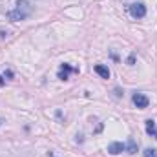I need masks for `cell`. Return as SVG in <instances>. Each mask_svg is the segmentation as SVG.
<instances>
[{
    "label": "cell",
    "mask_w": 157,
    "mask_h": 157,
    "mask_svg": "<svg viewBox=\"0 0 157 157\" xmlns=\"http://www.w3.org/2000/svg\"><path fill=\"white\" fill-rule=\"evenodd\" d=\"M31 13H33V6L28 0H18L15 9L7 13V18L13 22H18V20H26L28 17H31Z\"/></svg>",
    "instance_id": "6da1fadb"
},
{
    "label": "cell",
    "mask_w": 157,
    "mask_h": 157,
    "mask_svg": "<svg viewBox=\"0 0 157 157\" xmlns=\"http://www.w3.org/2000/svg\"><path fill=\"white\" fill-rule=\"evenodd\" d=\"M130 15H132L133 18H143V17L146 15V6H144L143 2H133V4L130 6Z\"/></svg>",
    "instance_id": "7a4b0ae2"
},
{
    "label": "cell",
    "mask_w": 157,
    "mask_h": 157,
    "mask_svg": "<svg viewBox=\"0 0 157 157\" xmlns=\"http://www.w3.org/2000/svg\"><path fill=\"white\" fill-rule=\"evenodd\" d=\"M132 102H133L137 108L144 110V108H148V104H150V99H148L144 93H133V97H132Z\"/></svg>",
    "instance_id": "3957f363"
},
{
    "label": "cell",
    "mask_w": 157,
    "mask_h": 157,
    "mask_svg": "<svg viewBox=\"0 0 157 157\" xmlns=\"http://www.w3.org/2000/svg\"><path fill=\"white\" fill-rule=\"evenodd\" d=\"M108 152L112 155H117V154L126 152V143H110L108 144Z\"/></svg>",
    "instance_id": "277c9868"
},
{
    "label": "cell",
    "mask_w": 157,
    "mask_h": 157,
    "mask_svg": "<svg viewBox=\"0 0 157 157\" xmlns=\"http://www.w3.org/2000/svg\"><path fill=\"white\" fill-rule=\"evenodd\" d=\"M70 71H78L77 68H71L70 64H62L60 66V71H59V78L60 80H68V73Z\"/></svg>",
    "instance_id": "5b68a950"
},
{
    "label": "cell",
    "mask_w": 157,
    "mask_h": 157,
    "mask_svg": "<svg viewBox=\"0 0 157 157\" xmlns=\"http://www.w3.org/2000/svg\"><path fill=\"white\" fill-rule=\"evenodd\" d=\"M95 73H99L102 78H110V70L106 66H102V64H97L95 66Z\"/></svg>",
    "instance_id": "8992f818"
},
{
    "label": "cell",
    "mask_w": 157,
    "mask_h": 157,
    "mask_svg": "<svg viewBox=\"0 0 157 157\" xmlns=\"http://www.w3.org/2000/svg\"><path fill=\"white\" fill-rule=\"evenodd\" d=\"M146 132H148V135H154V137L157 139V126H155V122H154L152 119L146 121Z\"/></svg>",
    "instance_id": "52a82bcc"
},
{
    "label": "cell",
    "mask_w": 157,
    "mask_h": 157,
    "mask_svg": "<svg viewBox=\"0 0 157 157\" xmlns=\"http://www.w3.org/2000/svg\"><path fill=\"white\" fill-rule=\"evenodd\" d=\"M135 152H137V143L133 139H128V143H126V154H135Z\"/></svg>",
    "instance_id": "ba28073f"
},
{
    "label": "cell",
    "mask_w": 157,
    "mask_h": 157,
    "mask_svg": "<svg viewBox=\"0 0 157 157\" xmlns=\"http://www.w3.org/2000/svg\"><path fill=\"white\" fill-rule=\"evenodd\" d=\"M144 157H157V150L155 148H146L144 150Z\"/></svg>",
    "instance_id": "9c48e42d"
},
{
    "label": "cell",
    "mask_w": 157,
    "mask_h": 157,
    "mask_svg": "<svg viewBox=\"0 0 157 157\" xmlns=\"http://www.w3.org/2000/svg\"><path fill=\"white\" fill-rule=\"evenodd\" d=\"M4 75H6V77H7V78H13V71H11V70H7V71H6Z\"/></svg>",
    "instance_id": "30bf717a"
},
{
    "label": "cell",
    "mask_w": 157,
    "mask_h": 157,
    "mask_svg": "<svg viewBox=\"0 0 157 157\" xmlns=\"http://www.w3.org/2000/svg\"><path fill=\"white\" fill-rule=\"evenodd\" d=\"M49 157H55V155H53V154H49Z\"/></svg>",
    "instance_id": "8fae6325"
},
{
    "label": "cell",
    "mask_w": 157,
    "mask_h": 157,
    "mask_svg": "<svg viewBox=\"0 0 157 157\" xmlns=\"http://www.w3.org/2000/svg\"><path fill=\"white\" fill-rule=\"evenodd\" d=\"M0 126H2V119H0Z\"/></svg>",
    "instance_id": "7c38bea8"
}]
</instances>
